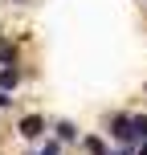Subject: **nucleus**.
<instances>
[{
	"label": "nucleus",
	"instance_id": "1",
	"mask_svg": "<svg viewBox=\"0 0 147 155\" xmlns=\"http://www.w3.org/2000/svg\"><path fill=\"white\" fill-rule=\"evenodd\" d=\"M106 139H115V143H123V147H139V135H135V114L131 110H115V114L106 118Z\"/></svg>",
	"mask_w": 147,
	"mask_h": 155
},
{
	"label": "nucleus",
	"instance_id": "2",
	"mask_svg": "<svg viewBox=\"0 0 147 155\" xmlns=\"http://www.w3.org/2000/svg\"><path fill=\"white\" fill-rule=\"evenodd\" d=\"M16 135H21L25 143H41V139H49V123H45V114H37V110L21 114V123H16Z\"/></svg>",
	"mask_w": 147,
	"mask_h": 155
},
{
	"label": "nucleus",
	"instance_id": "3",
	"mask_svg": "<svg viewBox=\"0 0 147 155\" xmlns=\"http://www.w3.org/2000/svg\"><path fill=\"white\" fill-rule=\"evenodd\" d=\"M53 135H57L62 143H82V131H78L70 118H57V123H53Z\"/></svg>",
	"mask_w": 147,
	"mask_h": 155
},
{
	"label": "nucleus",
	"instance_id": "4",
	"mask_svg": "<svg viewBox=\"0 0 147 155\" xmlns=\"http://www.w3.org/2000/svg\"><path fill=\"white\" fill-rule=\"evenodd\" d=\"M78 151H86V155H110V147H106V139H102V135H82Z\"/></svg>",
	"mask_w": 147,
	"mask_h": 155
},
{
	"label": "nucleus",
	"instance_id": "5",
	"mask_svg": "<svg viewBox=\"0 0 147 155\" xmlns=\"http://www.w3.org/2000/svg\"><path fill=\"white\" fill-rule=\"evenodd\" d=\"M16 86H21V65H0V90L12 94Z\"/></svg>",
	"mask_w": 147,
	"mask_h": 155
},
{
	"label": "nucleus",
	"instance_id": "6",
	"mask_svg": "<svg viewBox=\"0 0 147 155\" xmlns=\"http://www.w3.org/2000/svg\"><path fill=\"white\" fill-rule=\"evenodd\" d=\"M21 61V49H16L12 37H0V65H16Z\"/></svg>",
	"mask_w": 147,
	"mask_h": 155
},
{
	"label": "nucleus",
	"instance_id": "7",
	"mask_svg": "<svg viewBox=\"0 0 147 155\" xmlns=\"http://www.w3.org/2000/svg\"><path fill=\"white\" fill-rule=\"evenodd\" d=\"M62 147H65V143L57 139V135H49V139H41V147L29 151V155H62Z\"/></svg>",
	"mask_w": 147,
	"mask_h": 155
},
{
	"label": "nucleus",
	"instance_id": "8",
	"mask_svg": "<svg viewBox=\"0 0 147 155\" xmlns=\"http://www.w3.org/2000/svg\"><path fill=\"white\" fill-rule=\"evenodd\" d=\"M135 135H139V143H147V114H135Z\"/></svg>",
	"mask_w": 147,
	"mask_h": 155
},
{
	"label": "nucleus",
	"instance_id": "9",
	"mask_svg": "<svg viewBox=\"0 0 147 155\" xmlns=\"http://www.w3.org/2000/svg\"><path fill=\"white\" fill-rule=\"evenodd\" d=\"M8 102H12V98H8V94H4V90H0V110H4V106H8Z\"/></svg>",
	"mask_w": 147,
	"mask_h": 155
},
{
	"label": "nucleus",
	"instance_id": "10",
	"mask_svg": "<svg viewBox=\"0 0 147 155\" xmlns=\"http://www.w3.org/2000/svg\"><path fill=\"white\" fill-rule=\"evenodd\" d=\"M139 155H147V143H139Z\"/></svg>",
	"mask_w": 147,
	"mask_h": 155
},
{
	"label": "nucleus",
	"instance_id": "11",
	"mask_svg": "<svg viewBox=\"0 0 147 155\" xmlns=\"http://www.w3.org/2000/svg\"><path fill=\"white\" fill-rule=\"evenodd\" d=\"M8 4H29V0H8Z\"/></svg>",
	"mask_w": 147,
	"mask_h": 155
},
{
	"label": "nucleus",
	"instance_id": "12",
	"mask_svg": "<svg viewBox=\"0 0 147 155\" xmlns=\"http://www.w3.org/2000/svg\"><path fill=\"white\" fill-rule=\"evenodd\" d=\"M143 90H147V82H143Z\"/></svg>",
	"mask_w": 147,
	"mask_h": 155
},
{
	"label": "nucleus",
	"instance_id": "13",
	"mask_svg": "<svg viewBox=\"0 0 147 155\" xmlns=\"http://www.w3.org/2000/svg\"><path fill=\"white\" fill-rule=\"evenodd\" d=\"M143 4H147V0H143Z\"/></svg>",
	"mask_w": 147,
	"mask_h": 155
}]
</instances>
